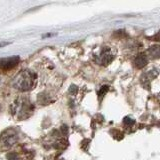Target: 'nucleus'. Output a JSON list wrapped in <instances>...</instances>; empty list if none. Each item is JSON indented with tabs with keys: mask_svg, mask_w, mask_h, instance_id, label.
<instances>
[{
	"mask_svg": "<svg viewBox=\"0 0 160 160\" xmlns=\"http://www.w3.org/2000/svg\"><path fill=\"white\" fill-rule=\"evenodd\" d=\"M12 107H13L12 112L15 115V117H17L18 119H25L29 117L33 110L31 103L27 99H23V98L18 99L13 104Z\"/></svg>",
	"mask_w": 160,
	"mask_h": 160,
	"instance_id": "f03ea898",
	"label": "nucleus"
},
{
	"mask_svg": "<svg viewBox=\"0 0 160 160\" xmlns=\"http://www.w3.org/2000/svg\"><path fill=\"white\" fill-rule=\"evenodd\" d=\"M115 57V51L110 47H104L101 49L97 55L96 58H95V61H96L99 65H108L110 62L112 61Z\"/></svg>",
	"mask_w": 160,
	"mask_h": 160,
	"instance_id": "7ed1b4c3",
	"label": "nucleus"
},
{
	"mask_svg": "<svg viewBox=\"0 0 160 160\" xmlns=\"http://www.w3.org/2000/svg\"><path fill=\"white\" fill-rule=\"evenodd\" d=\"M19 62L18 56H13L10 58H5L0 60V68L3 70H10L13 67H15Z\"/></svg>",
	"mask_w": 160,
	"mask_h": 160,
	"instance_id": "39448f33",
	"label": "nucleus"
},
{
	"mask_svg": "<svg viewBox=\"0 0 160 160\" xmlns=\"http://www.w3.org/2000/svg\"><path fill=\"white\" fill-rule=\"evenodd\" d=\"M107 90H108V87H107V86H103V87H101V89H100V91H99V93H98L99 97H103L104 95H105V93L107 92Z\"/></svg>",
	"mask_w": 160,
	"mask_h": 160,
	"instance_id": "0eeeda50",
	"label": "nucleus"
},
{
	"mask_svg": "<svg viewBox=\"0 0 160 160\" xmlns=\"http://www.w3.org/2000/svg\"><path fill=\"white\" fill-rule=\"evenodd\" d=\"M36 81V74L28 71V70H25V71H21L14 78L13 86L19 91H28L30 89H33Z\"/></svg>",
	"mask_w": 160,
	"mask_h": 160,
	"instance_id": "f257e3e1",
	"label": "nucleus"
},
{
	"mask_svg": "<svg viewBox=\"0 0 160 160\" xmlns=\"http://www.w3.org/2000/svg\"><path fill=\"white\" fill-rule=\"evenodd\" d=\"M16 141H17V134L12 129L6 130V131L1 135V142L3 143V145H5V146H7V147L13 146Z\"/></svg>",
	"mask_w": 160,
	"mask_h": 160,
	"instance_id": "20e7f679",
	"label": "nucleus"
},
{
	"mask_svg": "<svg viewBox=\"0 0 160 160\" xmlns=\"http://www.w3.org/2000/svg\"><path fill=\"white\" fill-rule=\"evenodd\" d=\"M7 159L8 160H17V155L15 153H10L7 155Z\"/></svg>",
	"mask_w": 160,
	"mask_h": 160,
	"instance_id": "6e6552de",
	"label": "nucleus"
},
{
	"mask_svg": "<svg viewBox=\"0 0 160 160\" xmlns=\"http://www.w3.org/2000/svg\"><path fill=\"white\" fill-rule=\"evenodd\" d=\"M134 64L137 68H143L147 64V58L144 54H140L136 56L134 60Z\"/></svg>",
	"mask_w": 160,
	"mask_h": 160,
	"instance_id": "423d86ee",
	"label": "nucleus"
}]
</instances>
